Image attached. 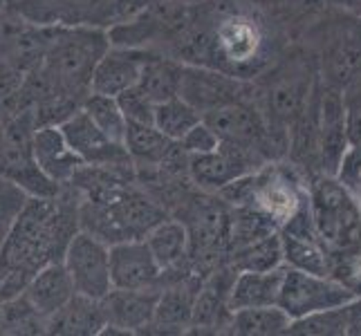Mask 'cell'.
Masks as SVG:
<instances>
[{"label": "cell", "mask_w": 361, "mask_h": 336, "mask_svg": "<svg viewBox=\"0 0 361 336\" xmlns=\"http://www.w3.org/2000/svg\"><path fill=\"white\" fill-rule=\"evenodd\" d=\"M290 43V36L247 0H195L193 20L173 56L254 81Z\"/></svg>", "instance_id": "1"}, {"label": "cell", "mask_w": 361, "mask_h": 336, "mask_svg": "<svg viewBox=\"0 0 361 336\" xmlns=\"http://www.w3.org/2000/svg\"><path fill=\"white\" fill-rule=\"evenodd\" d=\"M317 135H319L321 173L337 175L348 148H350L348 123H345V99H343L341 88H334V85L326 83L323 79H321V92H319Z\"/></svg>", "instance_id": "12"}, {"label": "cell", "mask_w": 361, "mask_h": 336, "mask_svg": "<svg viewBox=\"0 0 361 336\" xmlns=\"http://www.w3.org/2000/svg\"><path fill=\"white\" fill-rule=\"evenodd\" d=\"M144 240L148 242V247H151V251L157 258L159 267L164 269L166 285L193 271L189 233H186V227L180 220L169 216L166 220H161Z\"/></svg>", "instance_id": "19"}, {"label": "cell", "mask_w": 361, "mask_h": 336, "mask_svg": "<svg viewBox=\"0 0 361 336\" xmlns=\"http://www.w3.org/2000/svg\"><path fill=\"white\" fill-rule=\"evenodd\" d=\"M146 49L110 45V49L99 61L92 77V92L119 97L135 88L146 61Z\"/></svg>", "instance_id": "18"}, {"label": "cell", "mask_w": 361, "mask_h": 336, "mask_svg": "<svg viewBox=\"0 0 361 336\" xmlns=\"http://www.w3.org/2000/svg\"><path fill=\"white\" fill-rule=\"evenodd\" d=\"M178 144H180L189 155H204V153L216 151V148L220 146V137H218L216 130L211 128L209 123L202 119L200 123H195V126H193L189 132H186Z\"/></svg>", "instance_id": "34"}, {"label": "cell", "mask_w": 361, "mask_h": 336, "mask_svg": "<svg viewBox=\"0 0 361 336\" xmlns=\"http://www.w3.org/2000/svg\"><path fill=\"white\" fill-rule=\"evenodd\" d=\"M184 66L186 63H182V61L173 58L169 54L148 52L142 74H140V81H137V88L155 104L166 101L171 97H178L182 88Z\"/></svg>", "instance_id": "26"}, {"label": "cell", "mask_w": 361, "mask_h": 336, "mask_svg": "<svg viewBox=\"0 0 361 336\" xmlns=\"http://www.w3.org/2000/svg\"><path fill=\"white\" fill-rule=\"evenodd\" d=\"M200 121H202L200 112H197L180 94L166 99V101H159L155 106L153 123L173 142H180L182 137L189 132L195 126V123H200Z\"/></svg>", "instance_id": "31"}, {"label": "cell", "mask_w": 361, "mask_h": 336, "mask_svg": "<svg viewBox=\"0 0 361 336\" xmlns=\"http://www.w3.org/2000/svg\"><path fill=\"white\" fill-rule=\"evenodd\" d=\"M263 164H267V159L260 153L220 142L216 151L204 155H191L189 175L200 191L220 193L229 182L247 175V173L260 168Z\"/></svg>", "instance_id": "10"}, {"label": "cell", "mask_w": 361, "mask_h": 336, "mask_svg": "<svg viewBox=\"0 0 361 336\" xmlns=\"http://www.w3.org/2000/svg\"><path fill=\"white\" fill-rule=\"evenodd\" d=\"M350 336H361V318L355 323V328L350 330Z\"/></svg>", "instance_id": "38"}, {"label": "cell", "mask_w": 361, "mask_h": 336, "mask_svg": "<svg viewBox=\"0 0 361 336\" xmlns=\"http://www.w3.org/2000/svg\"><path fill=\"white\" fill-rule=\"evenodd\" d=\"M34 159L45 175L59 186L70 184L74 173L83 166V161L70 148L61 126L54 123L34 130Z\"/></svg>", "instance_id": "20"}, {"label": "cell", "mask_w": 361, "mask_h": 336, "mask_svg": "<svg viewBox=\"0 0 361 336\" xmlns=\"http://www.w3.org/2000/svg\"><path fill=\"white\" fill-rule=\"evenodd\" d=\"M11 3H14V0H9V5H11Z\"/></svg>", "instance_id": "40"}, {"label": "cell", "mask_w": 361, "mask_h": 336, "mask_svg": "<svg viewBox=\"0 0 361 336\" xmlns=\"http://www.w3.org/2000/svg\"><path fill=\"white\" fill-rule=\"evenodd\" d=\"M357 296L334 276L285 267L279 305L288 312L292 321H296L314 312H323V309L348 305Z\"/></svg>", "instance_id": "8"}, {"label": "cell", "mask_w": 361, "mask_h": 336, "mask_svg": "<svg viewBox=\"0 0 361 336\" xmlns=\"http://www.w3.org/2000/svg\"><path fill=\"white\" fill-rule=\"evenodd\" d=\"M310 204V175L292 159H271L249 173L247 206L258 209L281 229Z\"/></svg>", "instance_id": "7"}, {"label": "cell", "mask_w": 361, "mask_h": 336, "mask_svg": "<svg viewBox=\"0 0 361 336\" xmlns=\"http://www.w3.org/2000/svg\"><path fill=\"white\" fill-rule=\"evenodd\" d=\"M359 321L357 298L348 305L323 309L310 316L292 321L288 336H350V330Z\"/></svg>", "instance_id": "27"}, {"label": "cell", "mask_w": 361, "mask_h": 336, "mask_svg": "<svg viewBox=\"0 0 361 336\" xmlns=\"http://www.w3.org/2000/svg\"><path fill=\"white\" fill-rule=\"evenodd\" d=\"M355 195H357V200H359V204H361V178H359V182H357V186H355Z\"/></svg>", "instance_id": "39"}, {"label": "cell", "mask_w": 361, "mask_h": 336, "mask_svg": "<svg viewBox=\"0 0 361 336\" xmlns=\"http://www.w3.org/2000/svg\"><path fill=\"white\" fill-rule=\"evenodd\" d=\"M247 3L269 16L292 41L301 39L328 9L323 0H247Z\"/></svg>", "instance_id": "24"}, {"label": "cell", "mask_w": 361, "mask_h": 336, "mask_svg": "<svg viewBox=\"0 0 361 336\" xmlns=\"http://www.w3.org/2000/svg\"><path fill=\"white\" fill-rule=\"evenodd\" d=\"M81 108L88 112L90 119L108 137H113L115 142L123 144V135H126L128 119H126V115H123V110H121V106L117 101V97L90 92L88 97H85V101H83Z\"/></svg>", "instance_id": "32"}, {"label": "cell", "mask_w": 361, "mask_h": 336, "mask_svg": "<svg viewBox=\"0 0 361 336\" xmlns=\"http://www.w3.org/2000/svg\"><path fill=\"white\" fill-rule=\"evenodd\" d=\"M200 273H186V276L169 282L159 292L155 316L148 334L159 336H176V334H191V321H193V305L195 296L202 285Z\"/></svg>", "instance_id": "16"}, {"label": "cell", "mask_w": 361, "mask_h": 336, "mask_svg": "<svg viewBox=\"0 0 361 336\" xmlns=\"http://www.w3.org/2000/svg\"><path fill=\"white\" fill-rule=\"evenodd\" d=\"M283 276H285V267L271 271H238L231 290L233 312L235 309H249V307L279 305Z\"/></svg>", "instance_id": "25"}, {"label": "cell", "mask_w": 361, "mask_h": 336, "mask_svg": "<svg viewBox=\"0 0 361 336\" xmlns=\"http://www.w3.org/2000/svg\"><path fill=\"white\" fill-rule=\"evenodd\" d=\"M110 271H113V287L117 290L161 292L166 285V273L144 238L110 247Z\"/></svg>", "instance_id": "14"}, {"label": "cell", "mask_w": 361, "mask_h": 336, "mask_svg": "<svg viewBox=\"0 0 361 336\" xmlns=\"http://www.w3.org/2000/svg\"><path fill=\"white\" fill-rule=\"evenodd\" d=\"M254 94V81L204 66H184L180 97L186 99L200 115H209L227 104Z\"/></svg>", "instance_id": "11"}, {"label": "cell", "mask_w": 361, "mask_h": 336, "mask_svg": "<svg viewBox=\"0 0 361 336\" xmlns=\"http://www.w3.org/2000/svg\"><path fill=\"white\" fill-rule=\"evenodd\" d=\"M323 3L330 9H337V11H343V14L361 18V0H323Z\"/></svg>", "instance_id": "37"}, {"label": "cell", "mask_w": 361, "mask_h": 336, "mask_svg": "<svg viewBox=\"0 0 361 336\" xmlns=\"http://www.w3.org/2000/svg\"><path fill=\"white\" fill-rule=\"evenodd\" d=\"M0 307H3V301H0Z\"/></svg>", "instance_id": "41"}, {"label": "cell", "mask_w": 361, "mask_h": 336, "mask_svg": "<svg viewBox=\"0 0 361 336\" xmlns=\"http://www.w3.org/2000/svg\"><path fill=\"white\" fill-rule=\"evenodd\" d=\"M117 101L123 110V115H126L128 121H137V123H153V117H155V101H151L140 88H130L123 94L117 97Z\"/></svg>", "instance_id": "33"}, {"label": "cell", "mask_w": 361, "mask_h": 336, "mask_svg": "<svg viewBox=\"0 0 361 336\" xmlns=\"http://www.w3.org/2000/svg\"><path fill=\"white\" fill-rule=\"evenodd\" d=\"M235 271L229 263L209 271L195 296L191 334H227L233 316L231 290Z\"/></svg>", "instance_id": "13"}, {"label": "cell", "mask_w": 361, "mask_h": 336, "mask_svg": "<svg viewBox=\"0 0 361 336\" xmlns=\"http://www.w3.org/2000/svg\"><path fill=\"white\" fill-rule=\"evenodd\" d=\"M171 218L180 220L189 233L191 267L195 273L207 276L209 271L227 263L231 206L218 193H207L195 186Z\"/></svg>", "instance_id": "5"}, {"label": "cell", "mask_w": 361, "mask_h": 336, "mask_svg": "<svg viewBox=\"0 0 361 336\" xmlns=\"http://www.w3.org/2000/svg\"><path fill=\"white\" fill-rule=\"evenodd\" d=\"M321 81L319 61L312 47L294 41L281 56L254 79V99L269 123L271 132L288 144L294 123L301 119Z\"/></svg>", "instance_id": "3"}, {"label": "cell", "mask_w": 361, "mask_h": 336, "mask_svg": "<svg viewBox=\"0 0 361 336\" xmlns=\"http://www.w3.org/2000/svg\"><path fill=\"white\" fill-rule=\"evenodd\" d=\"M159 292L155 290H117L102 298L106 330L104 334H148Z\"/></svg>", "instance_id": "17"}, {"label": "cell", "mask_w": 361, "mask_h": 336, "mask_svg": "<svg viewBox=\"0 0 361 336\" xmlns=\"http://www.w3.org/2000/svg\"><path fill=\"white\" fill-rule=\"evenodd\" d=\"M123 146H126L137 175H144V173L157 170L161 166V161L169 157L176 142L169 139L155 123L128 121L126 135H123Z\"/></svg>", "instance_id": "23"}, {"label": "cell", "mask_w": 361, "mask_h": 336, "mask_svg": "<svg viewBox=\"0 0 361 336\" xmlns=\"http://www.w3.org/2000/svg\"><path fill=\"white\" fill-rule=\"evenodd\" d=\"M63 265L81 296L102 301L113 292V271H110V244L94 238L88 231H79L70 240Z\"/></svg>", "instance_id": "9"}, {"label": "cell", "mask_w": 361, "mask_h": 336, "mask_svg": "<svg viewBox=\"0 0 361 336\" xmlns=\"http://www.w3.org/2000/svg\"><path fill=\"white\" fill-rule=\"evenodd\" d=\"M227 263L235 271H271L285 267L281 231L263 235L249 244L235 247L229 251Z\"/></svg>", "instance_id": "29"}, {"label": "cell", "mask_w": 361, "mask_h": 336, "mask_svg": "<svg viewBox=\"0 0 361 336\" xmlns=\"http://www.w3.org/2000/svg\"><path fill=\"white\" fill-rule=\"evenodd\" d=\"M337 178L348 186V189L355 191V186L361 178V144H355L348 148V153L337 170Z\"/></svg>", "instance_id": "36"}, {"label": "cell", "mask_w": 361, "mask_h": 336, "mask_svg": "<svg viewBox=\"0 0 361 336\" xmlns=\"http://www.w3.org/2000/svg\"><path fill=\"white\" fill-rule=\"evenodd\" d=\"M310 209L330 265L361 254V204L353 189L337 175H314L310 180Z\"/></svg>", "instance_id": "4"}, {"label": "cell", "mask_w": 361, "mask_h": 336, "mask_svg": "<svg viewBox=\"0 0 361 336\" xmlns=\"http://www.w3.org/2000/svg\"><path fill=\"white\" fill-rule=\"evenodd\" d=\"M292 318L281 305L235 309L229 332L231 336H288Z\"/></svg>", "instance_id": "28"}, {"label": "cell", "mask_w": 361, "mask_h": 336, "mask_svg": "<svg viewBox=\"0 0 361 336\" xmlns=\"http://www.w3.org/2000/svg\"><path fill=\"white\" fill-rule=\"evenodd\" d=\"M0 334L3 336H43L47 334V318L36 309L30 298L18 294L7 298L0 307Z\"/></svg>", "instance_id": "30"}, {"label": "cell", "mask_w": 361, "mask_h": 336, "mask_svg": "<svg viewBox=\"0 0 361 336\" xmlns=\"http://www.w3.org/2000/svg\"><path fill=\"white\" fill-rule=\"evenodd\" d=\"M66 139L70 148L83 164L90 166H106V164H133L126 146L121 142H115L113 137H108L97 123L90 119V115L83 108L61 123Z\"/></svg>", "instance_id": "15"}, {"label": "cell", "mask_w": 361, "mask_h": 336, "mask_svg": "<svg viewBox=\"0 0 361 336\" xmlns=\"http://www.w3.org/2000/svg\"><path fill=\"white\" fill-rule=\"evenodd\" d=\"M106 314L102 301L74 294L56 314L47 318V334L56 336H102Z\"/></svg>", "instance_id": "22"}, {"label": "cell", "mask_w": 361, "mask_h": 336, "mask_svg": "<svg viewBox=\"0 0 361 336\" xmlns=\"http://www.w3.org/2000/svg\"><path fill=\"white\" fill-rule=\"evenodd\" d=\"M79 231V193L70 184L52 197H25L0 249V301L23 294L47 263L63 260Z\"/></svg>", "instance_id": "2"}, {"label": "cell", "mask_w": 361, "mask_h": 336, "mask_svg": "<svg viewBox=\"0 0 361 336\" xmlns=\"http://www.w3.org/2000/svg\"><path fill=\"white\" fill-rule=\"evenodd\" d=\"M345 99V123L350 146L361 144V77L343 88Z\"/></svg>", "instance_id": "35"}, {"label": "cell", "mask_w": 361, "mask_h": 336, "mask_svg": "<svg viewBox=\"0 0 361 336\" xmlns=\"http://www.w3.org/2000/svg\"><path fill=\"white\" fill-rule=\"evenodd\" d=\"M151 0H14V11L43 27H97L113 30L133 18Z\"/></svg>", "instance_id": "6"}, {"label": "cell", "mask_w": 361, "mask_h": 336, "mask_svg": "<svg viewBox=\"0 0 361 336\" xmlns=\"http://www.w3.org/2000/svg\"><path fill=\"white\" fill-rule=\"evenodd\" d=\"M23 294L30 298V303L45 318H49L66 303H70V298L77 294V290H74V282L63 265V260H54V263H47L34 273Z\"/></svg>", "instance_id": "21"}]
</instances>
